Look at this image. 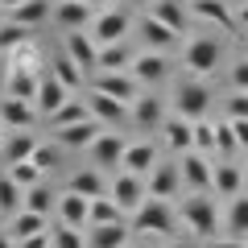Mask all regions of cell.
Masks as SVG:
<instances>
[{
  "label": "cell",
  "instance_id": "obj_16",
  "mask_svg": "<svg viewBox=\"0 0 248 248\" xmlns=\"http://www.w3.org/2000/svg\"><path fill=\"white\" fill-rule=\"evenodd\" d=\"M33 108L46 116V120H50L54 112H62V108H66V87L54 79V71L42 75V83H37V104H33Z\"/></svg>",
  "mask_w": 248,
  "mask_h": 248
},
{
  "label": "cell",
  "instance_id": "obj_41",
  "mask_svg": "<svg viewBox=\"0 0 248 248\" xmlns=\"http://www.w3.org/2000/svg\"><path fill=\"white\" fill-rule=\"evenodd\" d=\"M25 42H29V29L25 25H13V21H9V25L0 29V50H13V46H25Z\"/></svg>",
  "mask_w": 248,
  "mask_h": 248
},
{
  "label": "cell",
  "instance_id": "obj_45",
  "mask_svg": "<svg viewBox=\"0 0 248 248\" xmlns=\"http://www.w3.org/2000/svg\"><path fill=\"white\" fill-rule=\"evenodd\" d=\"M228 116L232 120H248V91H236V99L228 104Z\"/></svg>",
  "mask_w": 248,
  "mask_h": 248
},
{
  "label": "cell",
  "instance_id": "obj_47",
  "mask_svg": "<svg viewBox=\"0 0 248 248\" xmlns=\"http://www.w3.org/2000/svg\"><path fill=\"white\" fill-rule=\"evenodd\" d=\"M17 248H54V236H50V232H42V236H29V240H21Z\"/></svg>",
  "mask_w": 248,
  "mask_h": 248
},
{
  "label": "cell",
  "instance_id": "obj_10",
  "mask_svg": "<svg viewBox=\"0 0 248 248\" xmlns=\"http://www.w3.org/2000/svg\"><path fill=\"white\" fill-rule=\"evenodd\" d=\"M124 153H128V141H124L120 133H104L95 145H91V161H95V170L124 166Z\"/></svg>",
  "mask_w": 248,
  "mask_h": 248
},
{
  "label": "cell",
  "instance_id": "obj_51",
  "mask_svg": "<svg viewBox=\"0 0 248 248\" xmlns=\"http://www.w3.org/2000/svg\"><path fill=\"white\" fill-rule=\"evenodd\" d=\"M236 25H244V29H248V0H244V4L236 9Z\"/></svg>",
  "mask_w": 248,
  "mask_h": 248
},
{
  "label": "cell",
  "instance_id": "obj_48",
  "mask_svg": "<svg viewBox=\"0 0 248 248\" xmlns=\"http://www.w3.org/2000/svg\"><path fill=\"white\" fill-rule=\"evenodd\" d=\"M232 133H236V145L248 153V120H232Z\"/></svg>",
  "mask_w": 248,
  "mask_h": 248
},
{
  "label": "cell",
  "instance_id": "obj_40",
  "mask_svg": "<svg viewBox=\"0 0 248 248\" xmlns=\"http://www.w3.org/2000/svg\"><path fill=\"white\" fill-rule=\"evenodd\" d=\"M195 153H215V124L207 120L195 124Z\"/></svg>",
  "mask_w": 248,
  "mask_h": 248
},
{
  "label": "cell",
  "instance_id": "obj_17",
  "mask_svg": "<svg viewBox=\"0 0 248 248\" xmlns=\"http://www.w3.org/2000/svg\"><path fill=\"white\" fill-rule=\"evenodd\" d=\"M33 120H37L33 104H25V99H0V124H4L9 133H25Z\"/></svg>",
  "mask_w": 248,
  "mask_h": 248
},
{
  "label": "cell",
  "instance_id": "obj_19",
  "mask_svg": "<svg viewBox=\"0 0 248 248\" xmlns=\"http://www.w3.org/2000/svg\"><path fill=\"white\" fill-rule=\"evenodd\" d=\"M161 133H166V145L174 153H195V124L182 120V116H170L161 124Z\"/></svg>",
  "mask_w": 248,
  "mask_h": 248
},
{
  "label": "cell",
  "instance_id": "obj_43",
  "mask_svg": "<svg viewBox=\"0 0 248 248\" xmlns=\"http://www.w3.org/2000/svg\"><path fill=\"white\" fill-rule=\"evenodd\" d=\"M232 149H240V145H236V133H232V120H228V124H215V153L228 157Z\"/></svg>",
  "mask_w": 248,
  "mask_h": 248
},
{
  "label": "cell",
  "instance_id": "obj_29",
  "mask_svg": "<svg viewBox=\"0 0 248 248\" xmlns=\"http://www.w3.org/2000/svg\"><path fill=\"white\" fill-rule=\"evenodd\" d=\"M153 17H157L161 25H170L174 33H182V29H186V21H190V9H186L182 0H157Z\"/></svg>",
  "mask_w": 248,
  "mask_h": 248
},
{
  "label": "cell",
  "instance_id": "obj_20",
  "mask_svg": "<svg viewBox=\"0 0 248 248\" xmlns=\"http://www.w3.org/2000/svg\"><path fill=\"white\" fill-rule=\"evenodd\" d=\"M190 13H195V17H203V21H215V25L228 29V33L236 29V13H232L223 0H190Z\"/></svg>",
  "mask_w": 248,
  "mask_h": 248
},
{
  "label": "cell",
  "instance_id": "obj_13",
  "mask_svg": "<svg viewBox=\"0 0 248 248\" xmlns=\"http://www.w3.org/2000/svg\"><path fill=\"white\" fill-rule=\"evenodd\" d=\"M58 145L62 149H91V145L99 141V137H104V124L95 120V116H91V120H83V124H71V128H58Z\"/></svg>",
  "mask_w": 248,
  "mask_h": 248
},
{
  "label": "cell",
  "instance_id": "obj_11",
  "mask_svg": "<svg viewBox=\"0 0 248 248\" xmlns=\"http://www.w3.org/2000/svg\"><path fill=\"white\" fill-rule=\"evenodd\" d=\"M145 190H149V199H161V203H170V199L182 190V170L178 166H153V174H149V182H145Z\"/></svg>",
  "mask_w": 248,
  "mask_h": 248
},
{
  "label": "cell",
  "instance_id": "obj_49",
  "mask_svg": "<svg viewBox=\"0 0 248 248\" xmlns=\"http://www.w3.org/2000/svg\"><path fill=\"white\" fill-rule=\"evenodd\" d=\"M211 248H248V240H211Z\"/></svg>",
  "mask_w": 248,
  "mask_h": 248
},
{
  "label": "cell",
  "instance_id": "obj_24",
  "mask_svg": "<svg viewBox=\"0 0 248 248\" xmlns=\"http://www.w3.org/2000/svg\"><path fill=\"white\" fill-rule=\"evenodd\" d=\"M21 211H25V190H21L9 174H0V215H4V219H17Z\"/></svg>",
  "mask_w": 248,
  "mask_h": 248
},
{
  "label": "cell",
  "instance_id": "obj_53",
  "mask_svg": "<svg viewBox=\"0 0 248 248\" xmlns=\"http://www.w3.org/2000/svg\"><path fill=\"white\" fill-rule=\"evenodd\" d=\"M0 248H17V240H13V236H4V232H0Z\"/></svg>",
  "mask_w": 248,
  "mask_h": 248
},
{
  "label": "cell",
  "instance_id": "obj_27",
  "mask_svg": "<svg viewBox=\"0 0 248 248\" xmlns=\"http://www.w3.org/2000/svg\"><path fill=\"white\" fill-rule=\"evenodd\" d=\"M133 120L141 124V128H161V124H166V108H161V99L141 95V99L133 104Z\"/></svg>",
  "mask_w": 248,
  "mask_h": 248
},
{
  "label": "cell",
  "instance_id": "obj_18",
  "mask_svg": "<svg viewBox=\"0 0 248 248\" xmlns=\"http://www.w3.org/2000/svg\"><path fill=\"white\" fill-rule=\"evenodd\" d=\"M87 108H91V116H95L99 124H120V120L133 116V108H128V104H120V99H112V95H99V91H91V95H87Z\"/></svg>",
  "mask_w": 248,
  "mask_h": 248
},
{
  "label": "cell",
  "instance_id": "obj_12",
  "mask_svg": "<svg viewBox=\"0 0 248 248\" xmlns=\"http://www.w3.org/2000/svg\"><path fill=\"white\" fill-rule=\"evenodd\" d=\"M58 219L66 223V228H75V232L91 228V199L75 195V190H66V195H58Z\"/></svg>",
  "mask_w": 248,
  "mask_h": 248
},
{
  "label": "cell",
  "instance_id": "obj_5",
  "mask_svg": "<svg viewBox=\"0 0 248 248\" xmlns=\"http://www.w3.org/2000/svg\"><path fill=\"white\" fill-rule=\"evenodd\" d=\"M145 199H149V190H145V182L137 174H128V170H120V174L112 178V203L120 207V211H141Z\"/></svg>",
  "mask_w": 248,
  "mask_h": 248
},
{
  "label": "cell",
  "instance_id": "obj_44",
  "mask_svg": "<svg viewBox=\"0 0 248 248\" xmlns=\"http://www.w3.org/2000/svg\"><path fill=\"white\" fill-rule=\"evenodd\" d=\"M33 166L42 170V174H46V170H54V166H58V149H54V145H37V153H33Z\"/></svg>",
  "mask_w": 248,
  "mask_h": 248
},
{
  "label": "cell",
  "instance_id": "obj_58",
  "mask_svg": "<svg viewBox=\"0 0 248 248\" xmlns=\"http://www.w3.org/2000/svg\"><path fill=\"white\" fill-rule=\"evenodd\" d=\"M0 219H4V215H0Z\"/></svg>",
  "mask_w": 248,
  "mask_h": 248
},
{
  "label": "cell",
  "instance_id": "obj_26",
  "mask_svg": "<svg viewBox=\"0 0 248 248\" xmlns=\"http://www.w3.org/2000/svg\"><path fill=\"white\" fill-rule=\"evenodd\" d=\"M215 195H223V199H240V186H244V174H240L232 161H219L215 166Z\"/></svg>",
  "mask_w": 248,
  "mask_h": 248
},
{
  "label": "cell",
  "instance_id": "obj_22",
  "mask_svg": "<svg viewBox=\"0 0 248 248\" xmlns=\"http://www.w3.org/2000/svg\"><path fill=\"white\" fill-rule=\"evenodd\" d=\"M133 79L137 83H161L166 79V58H161L157 50H145L133 58Z\"/></svg>",
  "mask_w": 248,
  "mask_h": 248
},
{
  "label": "cell",
  "instance_id": "obj_21",
  "mask_svg": "<svg viewBox=\"0 0 248 248\" xmlns=\"http://www.w3.org/2000/svg\"><path fill=\"white\" fill-rule=\"evenodd\" d=\"M71 190H75V195H83V199H108V195H112V186L104 182V174H99L95 166L79 170V174L71 178Z\"/></svg>",
  "mask_w": 248,
  "mask_h": 248
},
{
  "label": "cell",
  "instance_id": "obj_35",
  "mask_svg": "<svg viewBox=\"0 0 248 248\" xmlns=\"http://www.w3.org/2000/svg\"><path fill=\"white\" fill-rule=\"evenodd\" d=\"M228 236H232V240H248V199H232V211H228Z\"/></svg>",
  "mask_w": 248,
  "mask_h": 248
},
{
  "label": "cell",
  "instance_id": "obj_33",
  "mask_svg": "<svg viewBox=\"0 0 248 248\" xmlns=\"http://www.w3.org/2000/svg\"><path fill=\"white\" fill-rule=\"evenodd\" d=\"M42 232H50V228H46V215L21 211L17 219H13V232H9V236H13V240L21 244V240H29V236H42Z\"/></svg>",
  "mask_w": 248,
  "mask_h": 248
},
{
  "label": "cell",
  "instance_id": "obj_34",
  "mask_svg": "<svg viewBox=\"0 0 248 248\" xmlns=\"http://www.w3.org/2000/svg\"><path fill=\"white\" fill-rule=\"evenodd\" d=\"M141 33H145V42H149V46H153V50H157V54H161V50H166V46H170V42H174V37H178L174 29H170V25H161V21L153 17V13H149V17H145V21H141Z\"/></svg>",
  "mask_w": 248,
  "mask_h": 248
},
{
  "label": "cell",
  "instance_id": "obj_6",
  "mask_svg": "<svg viewBox=\"0 0 248 248\" xmlns=\"http://www.w3.org/2000/svg\"><path fill=\"white\" fill-rule=\"evenodd\" d=\"M215 62H219V42L215 37H195V42L186 46V54H182V66L190 75H211L215 71Z\"/></svg>",
  "mask_w": 248,
  "mask_h": 248
},
{
  "label": "cell",
  "instance_id": "obj_55",
  "mask_svg": "<svg viewBox=\"0 0 248 248\" xmlns=\"http://www.w3.org/2000/svg\"><path fill=\"white\" fill-rule=\"evenodd\" d=\"M4 17H9V13H4V9H0V29H4V25H9V21H4Z\"/></svg>",
  "mask_w": 248,
  "mask_h": 248
},
{
  "label": "cell",
  "instance_id": "obj_2",
  "mask_svg": "<svg viewBox=\"0 0 248 248\" xmlns=\"http://www.w3.org/2000/svg\"><path fill=\"white\" fill-rule=\"evenodd\" d=\"M137 232H149V236H174L178 232V215L170 203H161V199H145V207L137 211L133 219Z\"/></svg>",
  "mask_w": 248,
  "mask_h": 248
},
{
  "label": "cell",
  "instance_id": "obj_9",
  "mask_svg": "<svg viewBox=\"0 0 248 248\" xmlns=\"http://www.w3.org/2000/svg\"><path fill=\"white\" fill-rule=\"evenodd\" d=\"M178 170H182V182L195 190V195H203L207 186L215 182V170L211 161L203 157V153H182V161H178Z\"/></svg>",
  "mask_w": 248,
  "mask_h": 248
},
{
  "label": "cell",
  "instance_id": "obj_3",
  "mask_svg": "<svg viewBox=\"0 0 248 248\" xmlns=\"http://www.w3.org/2000/svg\"><path fill=\"white\" fill-rule=\"evenodd\" d=\"M137 87H141V83L133 79V71H116V75H112V71H99L95 83H91V91L112 95V99H120V104H128V108L141 99V95H137Z\"/></svg>",
  "mask_w": 248,
  "mask_h": 248
},
{
  "label": "cell",
  "instance_id": "obj_15",
  "mask_svg": "<svg viewBox=\"0 0 248 248\" xmlns=\"http://www.w3.org/2000/svg\"><path fill=\"white\" fill-rule=\"evenodd\" d=\"M37 83H42V75H33L29 62H13V71H9V99L37 104Z\"/></svg>",
  "mask_w": 248,
  "mask_h": 248
},
{
  "label": "cell",
  "instance_id": "obj_54",
  "mask_svg": "<svg viewBox=\"0 0 248 248\" xmlns=\"http://www.w3.org/2000/svg\"><path fill=\"white\" fill-rule=\"evenodd\" d=\"M9 137H13V133L4 128V124H0V149H4V141H9Z\"/></svg>",
  "mask_w": 248,
  "mask_h": 248
},
{
  "label": "cell",
  "instance_id": "obj_4",
  "mask_svg": "<svg viewBox=\"0 0 248 248\" xmlns=\"http://www.w3.org/2000/svg\"><path fill=\"white\" fill-rule=\"evenodd\" d=\"M182 223L195 236H215V199H207V195L182 199Z\"/></svg>",
  "mask_w": 248,
  "mask_h": 248
},
{
  "label": "cell",
  "instance_id": "obj_32",
  "mask_svg": "<svg viewBox=\"0 0 248 248\" xmlns=\"http://www.w3.org/2000/svg\"><path fill=\"white\" fill-rule=\"evenodd\" d=\"M46 13H50V0H25L17 13H9V21H13V25L33 29V25H42V21H46Z\"/></svg>",
  "mask_w": 248,
  "mask_h": 248
},
{
  "label": "cell",
  "instance_id": "obj_57",
  "mask_svg": "<svg viewBox=\"0 0 248 248\" xmlns=\"http://www.w3.org/2000/svg\"><path fill=\"white\" fill-rule=\"evenodd\" d=\"M87 4H104V0H87Z\"/></svg>",
  "mask_w": 248,
  "mask_h": 248
},
{
  "label": "cell",
  "instance_id": "obj_7",
  "mask_svg": "<svg viewBox=\"0 0 248 248\" xmlns=\"http://www.w3.org/2000/svg\"><path fill=\"white\" fill-rule=\"evenodd\" d=\"M66 58L79 66V71H99V42L91 33H66Z\"/></svg>",
  "mask_w": 248,
  "mask_h": 248
},
{
  "label": "cell",
  "instance_id": "obj_36",
  "mask_svg": "<svg viewBox=\"0 0 248 248\" xmlns=\"http://www.w3.org/2000/svg\"><path fill=\"white\" fill-rule=\"evenodd\" d=\"M108 223H120V207L108 199H91V228H108Z\"/></svg>",
  "mask_w": 248,
  "mask_h": 248
},
{
  "label": "cell",
  "instance_id": "obj_50",
  "mask_svg": "<svg viewBox=\"0 0 248 248\" xmlns=\"http://www.w3.org/2000/svg\"><path fill=\"white\" fill-rule=\"evenodd\" d=\"M9 71H13L9 62H0V91H9Z\"/></svg>",
  "mask_w": 248,
  "mask_h": 248
},
{
  "label": "cell",
  "instance_id": "obj_38",
  "mask_svg": "<svg viewBox=\"0 0 248 248\" xmlns=\"http://www.w3.org/2000/svg\"><path fill=\"white\" fill-rule=\"evenodd\" d=\"M9 178L21 186V190H33V186H42V170H37L33 161H21V166H9Z\"/></svg>",
  "mask_w": 248,
  "mask_h": 248
},
{
  "label": "cell",
  "instance_id": "obj_31",
  "mask_svg": "<svg viewBox=\"0 0 248 248\" xmlns=\"http://www.w3.org/2000/svg\"><path fill=\"white\" fill-rule=\"evenodd\" d=\"M133 58H137V54L133 50H128V46H104V50H99V71H133Z\"/></svg>",
  "mask_w": 248,
  "mask_h": 248
},
{
  "label": "cell",
  "instance_id": "obj_28",
  "mask_svg": "<svg viewBox=\"0 0 248 248\" xmlns=\"http://www.w3.org/2000/svg\"><path fill=\"white\" fill-rule=\"evenodd\" d=\"M128 236H133V232L124 228V223L91 228V240H87V248H128Z\"/></svg>",
  "mask_w": 248,
  "mask_h": 248
},
{
  "label": "cell",
  "instance_id": "obj_25",
  "mask_svg": "<svg viewBox=\"0 0 248 248\" xmlns=\"http://www.w3.org/2000/svg\"><path fill=\"white\" fill-rule=\"evenodd\" d=\"M33 153H37V137L33 133H13L9 141H4V161H9V166L33 161Z\"/></svg>",
  "mask_w": 248,
  "mask_h": 248
},
{
  "label": "cell",
  "instance_id": "obj_14",
  "mask_svg": "<svg viewBox=\"0 0 248 248\" xmlns=\"http://www.w3.org/2000/svg\"><path fill=\"white\" fill-rule=\"evenodd\" d=\"M54 17H58V25H62V29L79 33L83 25H95V4H87V0H58Z\"/></svg>",
  "mask_w": 248,
  "mask_h": 248
},
{
  "label": "cell",
  "instance_id": "obj_37",
  "mask_svg": "<svg viewBox=\"0 0 248 248\" xmlns=\"http://www.w3.org/2000/svg\"><path fill=\"white\" fill-rule=\"evenodd\" d=\"M54 79H58V83H62V87H66V91L83 87V71H79V66H75L71 58H66V54H62V58L54 62Z\"/></svg>",
  "mask_w": 248,
  "mask_h": 248
},
{
  "label": "cell",
  "instance_id": "obj_56",
  "mask_svg": "<svg viewBox=\"0 0 248 248\" xmlns=\"http://www.w3.org/2000/svg\"><path fill=\"white\" fill-rule=\"evenodd\" d=\"M166 248H186V244H178V240H170V244H166Z\"/></svg>",
  "mask_w": 248,
  "mask_h": 248
},
{
  "label": "cell",
  "instance_id": "obj_30",
  "mask_svg": "<svg viewBox=\"0 0 248 248\" xmlns=\"http://www.w3.org/2000/svg\"><path fill=\"white\" fill-rule=\"evenodd\" d=\"M83 120H91V108H87V99H66V108L50 116V128L58 133V128H71V124H83Z\"/></svg>",
  "mask_w": 248,
  "mask_h": 248
},
{
  "label": "cell",
  "instance_id": "obj_23",
  "mask_svg": "<svg viewBox=\"0 0 248 248\" xmlns=\"http://www.w3.org/2000/svg\"><path fill=\"white\" fill-rule=\"evenodd\" d=\"M153 166H157V149H153L149 141H137V145H128V153H124V170L128 174H153Z\"/></svg>",
  "mask_w": 248,
  "mask_h": 248
},
{
  "label": "cell",
  "instance_id": "obj_46",
  "mask_svg": "<svg viewBox=\"0 0 248 248\" xmlns=\"http://www.w3.org/2000/svg\"><path fill=\"white\" fill-rule=\"evenodd\" d=\"M232 83H236V91H248V58H240L232 66Z\"/></svg>",
  "mask_w": 248,
  "mask_h": 248
},
{
  "label": "cell",
  "instance_id": "obj_8",
  "mask_svg": "<svg viewBox=\"0 0 248 248\" xmlns=\"http://www.w3.org/2000/svg\"><path fill=\"white\" fill-rule=\"evenodd\" d=\"M124 33H128V17H124L120 9L99 13L95 25H91V37L99 42V50H104V46H120V42H124Z\"/></svg>",
  "mask_w": 248,
  "mask_h": 248
},
{
  "label": "cell",
  "instance_id": "obj_39",
  "mask_svg": "<svg viewBox=\"0 0 248 248\" xmlns=\"http://www.w3.org/2000/svg\"><path fill=\"white\" fill-rule=\"evenodd\" d=\"M50 207H54V195L46 190V186L25 190V211H33V215H50Z\"/></svg>",
  "mask_w": 248,
  "mask_h": 248
},
{
  "label": "cell",
  "instance_id": "obj_1",
  "mask_svg": "<svg viewBox=\"0 0 248 248\" xmlns=\"http://www.w3.org/2000/svg\"><path fill=\"white\" fill-rule=\"evenodd\" d=\"M211 87L207 83H178V91H174V116H182V120H190V124H199L207 116V108H211Z\"/></svg>",
  "mask_w": 248,
  "mask_h": 248
},
{
  "label": "cell",
  "instance_id": "obj_42",
  "mask_svg": "<svg viewBox=\"0 0 248 248\" xmlns=\"http://www.w3.org/2000/svg\"><path fill=\"white\" fill-rule=\"evenodd\" d=\"M50 236H54V248H87V244H83V236L75 228H66V223H58Z\"/></svg>",
  "mask_w": 248,
  "mask_h": 248
},
{
  "label": "cell",
  "instance_id": "obj_52",
  "mask_svg": "<svg viewBox=\"0 0 248 248\" xmlns=\"http://www.w3.org/2000/svg\"><path fill=\"white\" fill-rule=\"evenodd\" d=\"M21 4H25V0H0V9H4V13H17Z\"/></svg>",
  "mask_w": 248,
  "mask_h": 248
}]
</instances>
